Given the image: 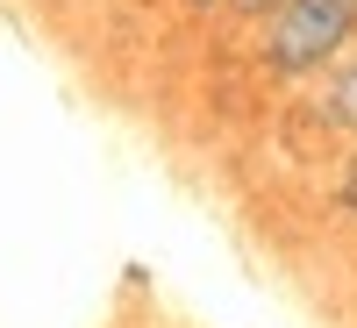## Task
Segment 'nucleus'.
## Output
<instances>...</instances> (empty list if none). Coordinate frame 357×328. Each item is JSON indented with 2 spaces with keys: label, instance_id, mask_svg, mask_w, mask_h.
Instances as JSON below:
<instances>
[{
  "label": "nucleus",
  "instance_id": "obj_2",
  "mask_svg": "<svg viewBox=\"0 0 357 328\" xmlns=\"http://www.w3.org/2000/svg\"><path fill=\"white\" fill-rule=\"evenodd\" d=\"M321 79H329V86H321V114H329L343 136H357V43H350Z\"/></svg>",
  "mask_w": 357,
  "mask_h": 328
},
{
  "label": "nucleus",
  "instance_id": "obj_3",
  "mask_svg": "<svg viewBox=\"0 0 357 328\" xmlns=\"http://www.w3.org/2000/svg\"><path fill=\"white\" fill-rule=\"evenodd\" d=\"M272 8H279V0H229V15H236V22H264Z\"/></svg>",
  "mask_w": 357,
  "mask_h": 328
},
{
  "label": "nucleus",
  "instance_id": "obj_1",
  "mask_svg": "<svg viewBox=\"0 0 357 328\" xmlns=\"http://www.w3.org/2000/svg\"><path fill=\"white\" fill-rule=\"evenodd\" d=\"M257 29V65L272 79H314L357 43V0H279Z\"/></svg>",
  "mask_w": 357,
  "mask_h": 328
},
{
  "label": "nucleus",
  "instance_id": "obj_4",
  "mask_svg": "<svg viewBox=\"0 0 357 328\" xmlns=\"http://www.w3.org/2000/svg\"><path fill=\"white\" fill-rule=\"evenodd\" d=\"M336 193H343V207L357 214V157H350V171H343V186H336Z\"/></svg>",
  "mask_w": 357,
  "mask_h": 328
},
{
  "label": "nucleus",
  "instance_id": "obj_5",
  "mask_svg": "<svg viewBox=\"0 0 357 328\" xmlns=\"http://www.w3.org/2000/svg\"><path fill=\"white\" fill-rule=\"evenodd\" d=\"M186 8H193V15H207V8H229V0H186Z\"/></svg>",
  "mask_w": 357,
  "mask_h": 328
}]
</instances>
